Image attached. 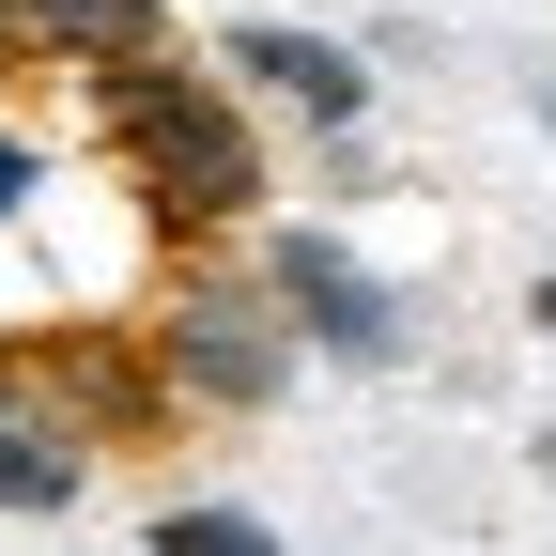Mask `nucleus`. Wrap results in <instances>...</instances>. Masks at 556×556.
I'll return each instance as SVG.
<instances>
[{
  "mask_svg": "<svg viewBox=\"0 0 556 556\" xmlns=\"http://www.w3.org/2000/svg\"><path fill=\"white\" fill-rule=\"evenodd\" d=\"M109 139H124V170H139V201H155L170 232L263 217V139H248V109L217 78H186V62H124L109 78Z\"/></svg>",
  "mask_w": 556,
  "mask_h": 556,
  "instance_id": "nucleus-1",
  "label": "nucleus"
},
{
  "mask_svg": "<svg viewBox=\"0 0 556 556\" xmlns=\"http://www.w3.org/2000/svg\"><path fill=\"white\" fill-rule=\"evenodd\" d=\"M155 387L170 402H217V417H263L294 387V325H278L248 278H201V294L155 309Z\"/></svg>",
  "mask_w": 556,
  "mask_h": 556,
  "instance_id": "nucleus-2",
  "label": "nucleus"
},
{
  "mask_svg": "<svg viewBox=\"0 0 556 556\" xmlns=\"http://www.w3.org/2000/svg\"><path fill=\"white\" fill-rule=\"evenodd\" d=\"M248 294L294 325V340L356 356V371H387V356H402V294H387V278L340 248V232H263V278H248Z\"/></svg>",
  "mask_w": 556,
  "mask_h": 556,
  "instance_id": "nucleus-3",
  "label": "nucleus"
},
{
  "mask_svg": "<svg viewBox=\"0 0 556 556\" xmlns=\"http://www.w3.org/2000/svg\"><path fill=\"white\" fill-rule=\"evenodd\" d=\"M232 78L263 93V109H294L309 139H356V109H371V62L340 47V31H294V16H232Z\"/></svg>",
  "mask_w": 556,
  "mask_h": 556,
  "instance_id": "nucleus-4",
  "label": "nucleus"
},
{
  "mask_svg": "<svg viewBox=\"0 0 556 556\" xmlns=\"http://www.w3.org/2000/svg\"><path fill=\"white\" fill-rule=\"evenodd\" d=\"M78 495H93V433L62 417V387H47V371L0 356V510L47 526V510H78Z\"/></svg>",
  "mask_w": 556,
  "mask_h": 556,
  "instance_id": "nucleus-5",
  "label": "nucleus"
},
{
  "mask_svg": "<svg viewBox=\"0 0 556 556\" xmlns=\"http://www.w3.org/2000/svg\"><path fill=\"white\" fill-rule=\"evenodd\" d=\"M0 47H47L78 78H124V62H170V0H0Z\"/></svg>",
  "mask_w": 556,
  "mask_h": 556,
  "instance_id": "nucleus-6",
  "label": "nucleus"
},
{
  "mask_svg": "<svg viewBox=\"0 0 556 556\" xmlns=\"http://www.w3.org/2000/svg\"><path fill=\"white\" fill-rule=\"evenodd\" d=\"M139 556H294L263 510H232V495H170L155 526H139Z\"/></svg>",
  "mask_w": 556,
  "mask_h": 556,
  "instance_id": "nucleus-7",
  "label": "nucleus"
},
{
  "mask_svg": "<svg viewBox=\"0 0 556 556\" xmlns=\"http://www.w3.org/2000/svg\"><path fill=\"white\" fill-rule=\"evenodd\" d=\"M16 201H31V139H0V217H16Z\"/></svg>",
  "mask_w": 556,
  "mask_h": 556,
  "instance_id": "nucleus-8",
  "label": "nucleus"
},
{
  "mask_svg": "<svg viewBox=\"0 0 556 556\" xmlns=\"http://www.w3.org/2000/svg\"><path fill=\"white\" fill-rule=\"evenodd\" d=\"M526 325H541V340H556V263H541V278H526Z\"/></svg>",
  "mask_w": 556,
  "mask_h": 556,
  "instance_id": "nucleus-9",
  "label": "nucleus"
},
{
  "mask_svg": "<svg viewBox=\"0 0 556 556\" xmlns=\"http://www.w3.org/2000/svg\"><path fill=\"white\" fill-rule=\"evenodd\" d=\"M526 464H541V479H556V417H541V433H526Z\"/></svg>",
  "mask_w": 556,
  "mask_h": 556,
  "instance_id": "nucleus-10",
  "label": "nucleus"
},
{
  "mask_svg": "<svg viewBox=\"0 0 556 556\" xmlns=\"http://www.w3.org/2000/svg\"><path fill=\"white\" fill-rule=\"evenodd\" d=\"M541 124H556V78H541Z\"/></svg>",
  "mask_w": 556,
  "mask_h": 556,
  "instance_id": "nucleus-11",
  "label": "nucleus"
}]
</instances>
